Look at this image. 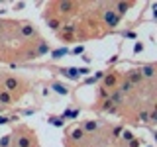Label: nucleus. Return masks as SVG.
Masks as SVG:
<instances>
[{
	"instance_id": "obj_6",
	"label": "nucleus",
	"mask_w": 157,
	"mask_h": 147,
	"mask_svg": "<svg viewBox=\"0 0 157 147\" xmlns=\"http://www.w3.org/2000/svg\"><path fill=\"white\" fill-rule=\"evenodd\" d=\"M16 86H18V80L16 79H6V88H8V90H14V88H16Z\"/></svg>"
},
{
	"instance_id": "obj_16",
	"label": "nucleus",
	"mask_w": 157,
	"mask_h": 147,
	"mask_svg": "<svg viewBox=\"0 0 157 147\" xmlns=\"http://www.w3.org/2000/svg\"><path fill=\"white\" fill-rule=\"evenodd\" d=\"M22 32H24V35H32V34H34V28H32V26H26Z\"/></svg>"
},
{
	"instance_id": "obj_23",
	"label": "nucleus",
	"mask_w": 157,
	"mask_h": 147,
	"mask_svg": "<svg viewBox=\"0 0 157 147\" xmlns=\"http://www.w3.org/2000/svg\"><path fill=\"white\" fill-rule=\"evenodd\" d=\"M100 96H102V98H106V96H108V90H106V88H102V90H100Z\"/></svg>"
},
{
	"instance_id": "obj_3",
	"label": "nucleus",
	"mask_w": 157,
	"mask_h": 147,
	"mask_svg": "<svg viewBox=\"0 0 157 147\" xmlns=\"http://www.w3.org/2000/svg\"><path fill=\"white\" fill-rule=\"evenodd\" d=\"M61 73H63V75H67L69 79H77V77H78V71H77V69H63Z\"/></svg>"
},
{
	"instance_id": "obj_22",
	"label": "nucleus",
	"mask_w": 157,
	"mask_h": 147,
	"mask_svg": "<svg viewBox=\"0 0 157 147\" xmlns=\"http://www.w3.org/2000/svg\"><path fill=\"white\" fill-rule=\"evenodd\" d=\"M116 82V77H106V84H114Z\"/></svg>"
},
{
	"instance_id": "obj_12",
	"label": "nucleus",
	"mask_w": 157,
	"mask_h": 147,
	"mask_svg": "<svg viewBox=\"0 0 157 147\" xmlns=\"http://www.w3.org/2000/svg\"><path fill=\"white\" fill-rule=\"evenodd\" d=\"M8 145H10V136L2 137V139H0V147H8Z\"/></svg>"
},
{
	"instance_id": "obj_14",
	"label": "nucleus",
	"mask_w": 157,
	"mask_h": 147,
	"mask_svg": "<svg viewBox=\"0 0 157 147\" xmlns=\"http://www.w3.org/2000/svg\"><path fill=\"white\" fill-rule=\"evenodd\" d=\"M0 102H4V104L10 102V94H8V92H2V94H0Z\"/></svg>"
},
{
	"instance_id": "obj_18",
	"label": "nucleus",
	"mask_w": 157,
	"mask_h": 147,
	"mask_svg": "<svg viewBox=\"0 0 157 147\" xmlns=\"http://www.w3.org/2000/svg\"><path fill=\"white\" fill-rule=\"evenodd\" d=\"M139 120H141V122H149V114L141 112V114H139Z\"/></svg>"
},
{
	"instance_id": "obj_13",
	"label": "nucleus",
	"mask_w": 157,
	"mask_h": 147,
	"mask_svg": "<svg viewBox=\"0 0 157 147\" xmlns=\"http://www.w3.org/2000/svg\"><path fill=\"white\" fill-rule=\"evenodd\" d=\"M112 100H114V102H122V92L116 90V92L112 94Z\"/></svg>"
},
{
	"instance_id": "obj_24",
	"label": "nucleus",
	"mask_w": 157,
	"mask_h": 147,
	"mask_svg": "<svg viewBox=\"0 0 157 147\" xmlns=\"http://www.w3.org/2000/svg\"><path fill=\"white\" fill-rule=\"evenodd\" d=\"M8 122H10L8 118H4V116H0V124H8Z\"/></svg>"
},
{
	"instance_id": "obj_9",
	"label": "nucleus",
	"mask_w": 157,
	"mask_h": 147,
	"mask_svg": "<svg viewBox=\"0 0 157 147\" xmlns=\"http://www.w3.org/2000/svg\"><path fill=\"white\" fill-rule=\"evenodd\" d=\"M130 88H132V82L128 80V82H124V84H122V88H120V92H122V94H126V92H130Z\"/></svg>"
},
{
	"instance_id": "obj_27",
	"label": "nucleus",
	"mask_w": 157,
	"mask_h": 147,
	"mask_svg": "<svg viewBox=\"0 0 157 147\" xmlns=\"http://www.w3.org/2000/svg\"><path fill=\"white\" fill-rule=\"evenodd\" d=\"M139 145V141H132V143H130V147H137Z\"/></svg>"
},
{
	"instance_id": "obj_15",
	"label": "nucleus",
	"mask_w": 157,
	"mask_h": 147,
	"mask_svg": "<svg viewBox=\"0 0 157 147\" xmlns=\"http://www.w3.org/2000/svg\"><path fill=\"white\" fill-rule=\"evenodd\" d=\"M49 122H51L53 125H63V118H51Z\"/></svg>"
},
{
	"instance_id": "obj_19",
	"label": "nucleus",
	"mask_w": 157,
	"mask_h": 147,
	"mask_svg": "<svg viewBox=\"0 0 157 147\" xmlns=\"http://www.w3.org/2000/svg\"><path fill=\"white\" fill-rule=\"evenodd\" d=\"M124 139H126V141H132V139H134V136H132L130 131H124Z\"/></svg>"
},
{
	"instance_id": "obj_5",
	"label": "nucleus",
	"mask_w": 157,
	"mask_h": 147,
	"mask_svg": "<svg viewBox=\"0 0 157 147\" xmlns=\"http://www.w3.org/2000/svg\"><path fill=\"white\" fill-rule=\"evenodd\" d=\"M130 80H132V82H139V80H141V73H139V71H132V73H130Z\"/></svg>"
},
{
	"instance_id": "obj_11",
	"label": "nucleus",
	"mask_w": 157,
	"mask_h": 147,
	"mask_svg": "<svg viewBox=\"0 0 157 147\" xmlns=\"http://www.w3.org/2000/svg\"><path fill=\"white\" fill-rule=\"evenodd\" d=\"M100 79H102V73H96L94 77H90V79H87V82H89V84H92V82H96V80H100Z\"/></svg>"
},
{
	"instance_id": "obj_17",
	"label": "nucleus",
	"mask_w": 157,
	"mask_h": 147,
	"mask_svg": "<svg viewBox=\"0 0 157 147\" xmlns=\"http://www.w3.org/2000/svg\"><path fill=\"white\" fill-rule=\"evenodd\" d=\"M65 53H67V49H65V47H63V49H57L55 53H53V57H55V59H57V57H61V55H65Z\"/></svg>"
},
{
	"instance_id": "obj_21",
	"label": "nucleus",
	"mask_w": 157,
	"mask_h": 147,
	"mask_svg": "<svg viewBox=\"0 0 157 147\" xmlns=\"http://www.w3.org/2000/svg\"><path fill=\"white\" fill-rule=\"evenodd\" d=\"M47 49H49V47L45 45V43H41V45H39V51H37V53L41 55V53H45V51H47Z\"/></svg>"
},
{
	"instance_id": "obj_28",
	"label": "nucleus",
	"mask_w": 157,
	"mask_h": 147,
	"mask_svg": "<svg viewBox=\"0 0 157 147\" xmlns=\"http://www.w3.org/2000/svg\"><path fill=\"white\" fill-rule=\"evenodd\" d=\"M0 112H2V106H0Z\"/></svg>"
},
{
	"instance_id": "obj_25",
	"label": "nucleus",
	"mask_w": 157,
	"mask_h": 147,
	"mask_svg": "<svg viewBox=\"0 0 157 147\" xmlns=\"http://www.w3.org/2000/svg\"><path fill=\"white\" fill-rule=\"evenodd\" d=\"M49 26H51V28H59V22H55V20H51V22H49Z\"/></svg>"
},
{
	"instance_id": "obj_4",
	"label": "nucleus",
	"mask_w": 157,
	"mask_h": 147,
	"mask_svg": "<svg viewBox=\"0 0 157 147\" xmlns=\"http://www.w3.org/2000/svg\"><path fill=\"white\" fill-rule=\"evenodd\" d=\"M71 137H73V139H83V137H85V131H83L81 127H77V129L71 131Z\"/></svg>"
},
{
	"instance_id": "obj_10",
	"label": "nucleus",
	"mask_w": 157,
	"mask_h": 147,
	"mask_svg": "<svg viewBox=\"0 0 157 147\" xmlns=\"http://www.w3.org/2000/svg\"><path fill=\"white\" fill-rule=\"evenodd\" d=\"M18 147H30V137H22L18 141Z\"/></svg>"
},
{
	"instance_id": "obj_1",
	"label": "nucleus",
	"mask_w": 157,
	"mask_h": 147,
	"mask_svg": "<svg viewBox=\"0 0 157 147\" xmlns=\"http://www.w3.org/2000/svg\"><path fill=\"white\" fill-rule=\"evenodd\" d=\"M139 73L145 77V79H151L153 75H155V69L151 67V65H147V67H143V69H139Z\"/></svg>"
},
{
	"instance_id": "obj_2",
	"label": "nucleus",
	"mask_w": 157,
	"mask_h": 147,
	"mask_svg": "<svg viewBox=\"0 0 157 147\" xmlns=\"http://www.w3.org/2000/svg\"><path fill=\"white\" fill-rule=\"evenodd\" d=\"M106 22L110 24V26H116V24H118V16H116V14H114L112 10H110V12H106Z\"/></svg>"
},
{
	"instance_id": "obj_26",
	"label": "nucleus",
	"mask_w": 157,
	"mask_h": 147,
	"mask_svg": "<svg viewBox=\"0 0 157 147\" xmlns=\"http://www.w3.org/2000/svg\"><path fill=\"white\" fill-rule=\"evenodd\" d=\"M78 71V75H87V73H89V69H77Z\"/></svg>"
},
{
	"instance_id": "obj_7",
	"label": "nucleus",
	"mask_w": 157,
	"mask_h": 147,
	"mask_svg": "<svg viewBox=\"0 0 157 147\" xmlns=\"http://www.w3.org/2000/svg\"><path fill=\"white\" fill-rule=\"evenodd\" d=\"M53 90H55V92H59V94H67V88H65V86H63V84H57V82H55V84H53Z\"/></svg>"
},
{
	"instance_id": "obj_20",
	"label": "nucleus",
	"mask_w": 157,
	"mask_h": 147,
	"mask_svg": "<svg viewBox=\"0 0 157 147\" xmlns=\"http://www.w3.org/2000/svg\"><path fill=\"white\" fill-rule=\"evenodd\" d=\"M118 10H120V14H124V12L128 10V4H118Z\"/></svg>"
},
{
	"instance_id": "obj_8",
	"label": "nucleus",
	"mask_w": 157,
	"mask_h": 147,
	"mask_svg": "<svg viewBox=\"0 0 157 147\" xmlns=\"http://www.w3.org/2000/svg\"><path fill=\"white\" fill-rule=\"evenodd\" d=\"M96 127H98L96 122H87V124H85V129H87V131H94Z\"/></svg>"
}]
</instances>
